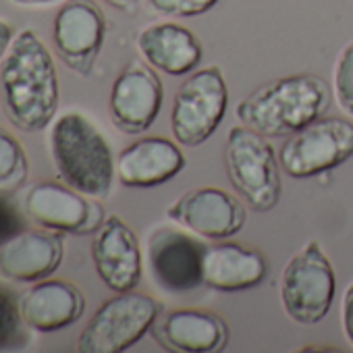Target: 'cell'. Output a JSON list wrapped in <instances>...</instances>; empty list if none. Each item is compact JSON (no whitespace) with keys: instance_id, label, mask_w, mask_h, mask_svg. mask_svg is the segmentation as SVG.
Instances as JSON below:
<instances>
[{"instance_id":"6da1fadb","label":"cell","mask_w":353,"mask_h":353,"mask_svg":"<svg viewBox=\"0 0 353 353\" xmlns=\"http://www.w3.org/2000/svg\"><path fill=\"white\" fill-rule=\"evenodd\" d=\"M0 98L7 119L21 131H44L57 119L61 102L57 65L34 30L17 32L0 61Z\"/></svg>"},{"instance_id":"7a4b0ae2","label":"cell","mask_w":353,"mask_h":353,"mask_svg":"<svg viewBox=\"0 0 353 353\" xmlns=\"http://www.w3.org/2000/svg\"><path fill=\"white\" fill-rule=\"evenodd\" d=\"M330 88L318 75H287L279 77L237 104V119L264 137H289L316 119L330 106Z\"/></svg>"},{"instance_id":"3957f363","label":"cell","mask_w":353,"mask_h":353,"mask_svg":"<svg viewBox=\"0 0 353 353\" xmlns=\"http://www.w3.org/2000/svg\"><path fill=\"white\" fill-rule=\"evenodd\" d=\"M50 154L63 183L90 198L110 194L117 160L104 133L83 112L69 110L52 121Z\"/></svg>"},{"instance_id":"277c9868","label":"cell","mask_w":353,"mask_h":353,"mask_svg":"<svg viewBox=\"0 0 353 353\" xmlns=\"http://www.w3.org/2000/svg\"><path fill=\"white\" fill-rule=\"evenodd\" d=\"M225 162L235 194L254 212H270L281 200V162L262 133L248 125L227 133Z\"/></svg>"},{"instance_id":"5b68a950","label":"cell","mask_w":353,"mask_h":353,"mask_svg":"<svg viewBox=\"0 0 353 353\" xmlns=\"http://www.w3.org/2000/svg\"><path fill=\"white\" fill-rule=\"evenodd\" d=\"M162 303L135 289L106 299L77 339L79 353H121L131 349L156 324Z\"/></svg>"},{"instance_id":"8992f818","label":"cell","mask_w":353,"mask_h":353,"mask_svg":"<svg viewBox=\"0 0 353 353\" xmlns=\"http://www.w3.org/2000/svg\"><path fill=\"white\" fill-rule=\"evenodd\" d=\"M229 106V90L219 67L194 71L179 85L170 110L174 141L196 148L206 143L223 123Z\"/></svg>"},{"instance_id":"52a82bcc","label":"cell","mask_w":353,"mask_h":353,"mask_svg":"<svg viewBox=\"0 0 353 353\" xmlns=\"http://www.w3.org/2000/svg\"><path fill=\"white\" fill-rule=\"evenodd\" d=\"M336 291L334 268L318 241H307L285 266L281 279V301L285 314L312 326L330 312Z\"/></svg>"},{"instance_id":"ba28073f","label":"cell","mask_w":353,"mask_h":353,"mask_svg":"<svg viewBox=\"0 0 353 353\" xmlns=\"http://www.w3.org/2000/svg\"><path fill=\"white\" fill-rule=\"evenodd\" d=\"M353 158V123L341 117H320L285 137L279 162L291 179H312Z\"/></svg>"},{"instance_id":"9c48e42d","label":"cell","mask_w":353,"mask_h":353,"mask_svg":"<svg viewBox=\"0 0 353 353\" xmlns=\"http://www.w3.org/2000/svg\"><path fill=\"white\" fill-rule=\"evenodd\" d=\"M23 210L36 225L71 235L96 233L104 223V208L96 198L57 181L34 183L26 194Z\"/></svg>"},{"instance_id":"30bf717a","label":"cell","mask_w":353,"mask_h":353,"mask_svg":"<svg viewBox=\"0 0 353 353\" xmlns=\"http://www.w3.org/2000/svg\"><path fill=\"white\" fill-rule=\"evenodd\" d=\"M206 243L174 227H158L148 241V264L156 285L172 295H183L204 285L202 262Z\"/></svg>"},{"instance_id":"8fae6325","label":"cell","mask_w":353,"mask_h":353,"mask_svg":"<svg viewBox=\"0 0 353 353\" xmlns=\"http://www.w3.org/2000/svg\"><path fill=\"white\" fill-rule=\"evenodd\" d=\"M248 204L221 188H196L176 198L166 214L172 223L185 227L204 239L235 237L248 219Z\"/></svg>"},{"instance_id":"7c38bea8","label":"cell","mask_w":353,"mask_h":353,"mask_svg":"<svg viewBox=\"0 0 353 353\" xmlns=\"http://www.w3.org/2000/svg\"><path fill=\"white\" fill-rule=\"evenodd\" d=\"M61 61L79 75H90L106 38V17L94 0H67L52 26Z\"/></svg>"},{"instance_id":"4fadbf2b","label":"cell","mask_w":353,"mask_h":353,"mask_svg":"<svg viewBox=\"0 0 353 353\" xmlns=\"http://www.w3.org/2000/svg\"><path fill=\"white\" fill-rule=\"evenodd\" d=\"M164 102V88L154 67L133 61L114 79L108 100L112 125L127 133L139 135L158 119Z\"/></svg>"},{"instance_id":"5bb4252c","label":"cell","mask_w":353,"mask_h":353,"mask_svg":"<svg viewBox=\"0 0 353 353\" xmlns=\"http://www.w3.org/2000/svg\"><path fill=\"white\" fill-rule=\"evenodd\" d=\"M92 260L100 281L114 293L137 289L141 281V248L135 231L117 214L104 219L94 235Z\"/></svg>"},{"instance_id":"9a60e30c","label":"cell","mask_w":353,"mask_h":353,"mask_svg":"<svg viewBox=\"0 0 353 353\" xmlns=\"http://www.w3.org/2000/svg\"><path fill=\"white\" fill-rule=\"evenodd\" d=\"M65 256V241L59 231L23 229L0 241V279L36 283L57 272Z\"/></svg>"},{"instance_id":"2e32d148","label":"cell","mask_w":353,"mask_h":353,"mask_svg":"<svg viewBox=\"0 0 353 353\" xmlns=\"http://www.w3.org/2000/svg\"><path fill=\"white\" fill-rule=\"evenodd\" d=\"M185 154L179 141L160 135L141 137L129 143L117 158V176L125 188L148 190L174 179L185 168Z\"/></svg>"},{"instance_id":"e0dca14e","label":"cell","mask_w":353,"mask_h":353,"mask_svg":"<svg viewBox=\"0 0 353 353\" xmlns=\"http://www.w3.org/2000/svg\"><path fill=\"white\" fill-rule=\"evenodd\" d=\"M21 316L28 328L38 332H57L75 324L85 312L81 289L63 279L36 281L19 299Z\"/></svg>"},{"instance_id":"ac0fdd59","label":"cell","mask_w":353,"mask_h":353,"mask_svg":"<svg viewBox=\"0 0 353 353\" xmlns=\"http://www.w3.org/2000/svg\"><path fill=\"white\" fill-rule=\"evenodd\" d=\"M137 50L150 67L170 77L194 73L204 57L196 34L172 21L145 26L137 34Z\"/></svg>"},{"instance_id":"d6986e66","label":"cell","mask_w":353,"mask_h":353,"mask_svg":"<svg viewBox=\"0 0 353 353\" xmlns=\"http://www.w3.org/2000/svg\"><path fill=\"white\" fill-rule=\"evenodd\" d=\"M156 339L181 353H216L229 343L227 322L208 310L176 307L156 328Z\"/></svg>"},{"instance_id":"ffe728a7","label":"cell","mask_w":353,"mask_h":353,"mask_svg":"<svg viewBox=\"0 0 353 353\" xmlns=\"http://www.w3.org/2000/svg\"><path fill=\"white\" fill-rule=\"evenodd\" d=\"M268 264L264 256L241 243H214L206 248L202 274L204 287L219 293H239L264 281Z\"/></svg>"},{"instance_id":"44dd1931","label":"cell","mask_w":353,"mask_h":353,"mask_svg":"<svg viewBox=\"0 0 353 353\" xmlns=\"http://www.w3.org/2000/svg\"><path fill=\"white\" fill-rule=\"evenodd\" d=\"M30 172V160L21 141L0 125V192L11 194L23 185Z\"/></svg>"},{"instance_id":"7402d4cb","label":"cell","mask_w":353,"mask_h":353,"mask_svg":"<svg viewBox=\"0 0 353 353\" xmlns=\"http://www.w3.org/2000/svg\"><path fill=\"white\" fill-rule=\"evenodd\" d=\"M26 320L13 291L0 287V349H17L26 343Z\"/></svg>"},{"instance_id":"603a6c76","label":"cell","mask_w":353,"mask_h":353,"mask_svg":"<svg viewBox=\"0 0 353 353\" xmlns=\"http://www.w3.org/2000/svg\"><path fill=\"white\" fill-rule=\"evenodd\" d=\"M334 98L341 110L353 117V42L347 44L334 67Z\"/></svg>"},{"instance_id":"cb8c5ba5","label":"cell","mask_w":353,"mask_h":353,"mask_svg":"<svg viewBox=\"0 0 353 353\" xmlns=\"http://www.w3.org/2000/svg\"><path fill=\"white\" fill-rule=\"evenodd\" d=\"M219 0H150L156 13L166 17H198L208 13Z\"/></svg>"},{"instance_id":"d4e9b609","label":"cell","mask_w":353,"mask_h":353,"mask_svg":"<svg viewBox=\"0 0 353 353\" xmlns=\"http://www.w3.org/2000/svg\"><path fill=\"white\" fill-rule=\"evenodd\" d=\"M23 229H26V223H23L21 212L17 210V206L5 192H0V241L13 237L15 233Z\"/></svg>"},{"instance_id":"484cf974","label":"cell","mask_w":353,"mask_h":353,"mask_svg":"<svg viewBox=\"0 0 353 353\" xmlns=\"http://www.w3.org/2000/svg\"><path fill=\"white\" fill-rule=\"evenodd\" d=\"M341 318H343V330L347 341L353 345V283L345 289L343 293V307H341Z\"/></svg>"},{"instance_id":"4316f807","label":"cell","mask_w":353,"mask_h":353,"mask_svg":"<svg viewBox=\"0 0 353 353\" xmlns=\"http://www.w3.org/2000/svg\"><path fill=\"white\" fill-rule=\"evenodd\" d=\"M17 32H15V26L11 21H7L5 17H0V61L5 59L11 42L15 40Z\"/></svg>"},{"instance_id":"83f0119b","label":"cell","mask_w":353,"mask_h":353,"mask_svg":"<svg viewBox=\"0 0 353 353\" xmlns=\"http://www.w3.org/2000/svg\"><path fill=\"white\" fill-rule=\"evenodd\" d=\"M106 3L114 9H121V11H131L135 5H137V0H106Z\"/></svg>"},{"instance_id":"f1b7e54d","label":"cell","mask_w":353,"mask_h":353,"mask_svg":"<svg viewBox=\"0 0 353 353\" xmlns=\"http://www.w3.org/2000/svg\"><path fill=\"white\" fill-rule=\"evenodd\" d=\"M13 3L23 5V7H46V5L61 3V0H13Z\"/></svg>"}]
</instances>
